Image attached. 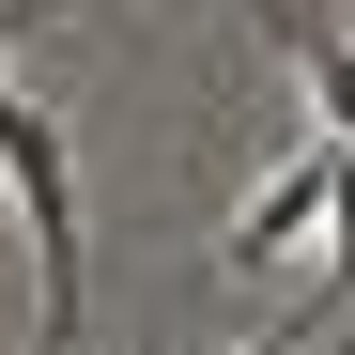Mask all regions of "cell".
<instances>
[{
	"label": "cell",
	"instance_id": "1",
	"mask_svg": "<svg viewBox=\"0 0 355 355\" xmlns=\"http://www.w3.org/2000/svg\"><path fill=\"white\" fill-rule=\"evenodd\" d=\"M0 186H16V232H31V293H46V355H62L78 324H93V278H78V155H62V124H46L31 93H0Z\"/></svg>",
	"mask_w": 355,
	"mask_h": 355
},
{
	"label": "cell",
	"instance_id": "2",
	"mask_svg": "<svg viewBox=\"0 0 355 355\" xmlns=\"http://www.w3.org/2000/svg\"><path fill=\"white\" fill-rule=\"evenodd\" d=\"M324 216H340V139H324V155H293L278 186H263L248 216H232V263H278L293 232H324Z\"/></svg>",
	"mask_w": 355,
	"mask_h": 355
},
{
	"label": "cell",
	"instance_id": "3",
	"mask_svg": "<svg viewBox=\"0 0 355 355\" xmlns=\"http://www.w3.org/2000/svg\"><path fill=\"white\" fill-rule=\"evenodd\" d=\"M293 78H309V108H324V139L355 155V46H340V31H293Z\"/></svg>",
	"mask_w": 355,
	"mask_h": 355
},
{
	"label": "cell",
	"instance_id": "4",
	"mask_svg": "<svg viewBox=\"0 0 355 355\" xmlns=\"http://www.w3.org/2000/svg\"><path fill=\"white\" fill-rule=\"evenodd\" d=\"M324 232H340V278H324V293H355V155H340V216H324Z\"/></svg>",
	"mask_w": 355,
	"mask_h": 355
},
{
	"label": "cell",
	"instance_id": "5",
	"mask_svg": "<svg viewBox=\"0 0 355 355\" xmlns=\"http://www.w3.org/2000/svg\"><path fill=\"white\" fill-rule=\"evenodd\" d=\"M309 324H324V309H309ZM309 324H278V340H263V355H293V340H309Z\"/></svg>",
	"mask_w": 355,
	"mask_h": 355
},
{
	"label": "cell",
	"instance_id": "6",
	"mask_svg": "<svg viewBox=\"0 0 355 355\" xmlns=\"http://www.w3.org/2000/svg\"><path fill=\"white\" fill-rule=\"evenodd\" d=\"M16 31H31V16H0V46H16Z\"/></svg>",
	"mask_w": 355,
	"mask_h": 355
}]
</instances>
